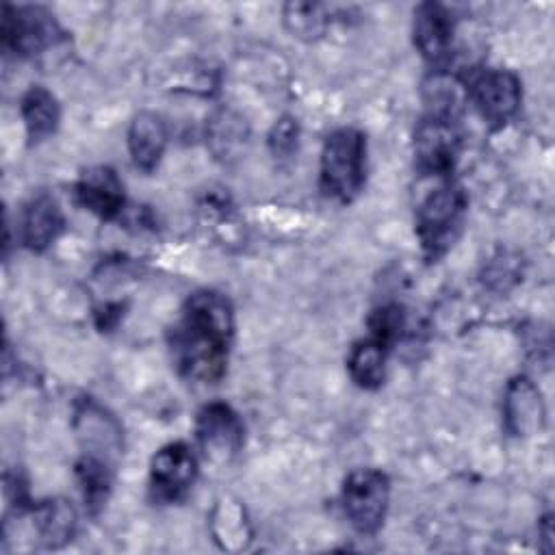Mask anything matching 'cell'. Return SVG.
Instances as JSON below:
<instances>
[{"instance_id": "cell-1", "label": "cell", "mask_w": 555, "mask_h": 555, "mask_svg": "<svg viewBox=\"0 0 555 555\" xmlns=\"http://www.w3.org/2000/svg\"><path fill=\"white\" fill-rule=\"evenodd\" d=\"M234 338V308L217 291L193 293L169 332V353L178 373L191 382L223 377Z\"/></svg>"}, {"instance_id": "cell-2", "label": "cell", "mask_w": 555, "mask_h": 555, "mask_svg": "<svg viewBox=\"0 0 555 555\" xmlns=\"http://www.w3.org/2000/svg\"><path fill=\"white\" fill-rule=\"evenodd\" d=\"M366 139L358 128L343 126L327 134L321 150L319 186L325 197L349 204L364 186Z\"/></svg>"}, {"instance_id": "cell-3", "label": "cell", "mask_w": 555, "mask_h": 555, "mask_svg": "<svg viewBox=\"0 0 555 555\" xmlns=\"http://www.w3.org/2000/svg\"><path fill=\"white\" fill-rule=\"evenodd\" d=\"M466 206L464 189L451 180L438 184L421 199L416 208V236L429 260L440 258L455 243Z\"/></svg>"}, {"instance_id": "cell-4", "label": "cell", "mask_w": 555, "mask_h": 555, "mask_svg": "<svg viewBox=\"0 0 555 555\" xmlns=\"http://www.w3.org/2000/svg\"><path fill=\"white\" fill-rule=\"evenodd\" d=\"M65 39L63 28L43 7L7 4L2 13V48L22 59H33Z\"/></svg>"}, {"instance_id": "cell-5", "label": "cell", "mask_w": 555, "mask_h": 555, "mask_svg": "<svg viewBox=\"0 0 555 555\" xmlns=\"http://www.w3.org/2000/svg\"><path fill=\"white\" fill-rule=\"evenodd\" d=\"M340 501L351 527L362 535H371L384 525L390 481L377 468H356L343 481Z\"/></svg>"}, {"instance_id": "cell-6", "label": "cell", "mask_w": 555, "mask_h": 555, "mask_svg": "<svg viewBox=\"0 0 555 555\" xmlns=\"http://www.w3.org/2000/svg\"><path fill=\"white\" fill-rule=\"evenodd\" d=\"M462 134L457 119L425 115L414 130V160L425 176H449L457 163Z\"/></svg>"}, {"instance_id": "cell-7", "label": "cell", "mask_w": 555, "mask_h": 555, "mask_svg": "<svg viewBox=\"0 0 555 555\" xmlns=\"http://www.w3.org/2000/svg\"><path fill=\"white\" fill-rule=\"evenodd\" d=\"M195 438L204 457L217 466L230 464L243 449L245 429L238 414L223 401L206 403L195 418Z\"/></svg>"}, {"instance_id": "cell-8", "label": "cell", "mask_w": 555, "mask_h": 555, "mask_svg": "<svg viewBox=\"0 0 555 555\" xmlns=\"http://www.w3.org/2000/svg\"><path fill=\"white\" fill-rule=\"evenodd\" d=\"M197 457L184 442H169L158 449L150 464V488L156 501L178 503L193 488Z\"/></svg>"}, {"instance_id": "cell-9", "label": "cell", "mask_w": 555, "mask_h": 555, "mask_svg": "<svg viewBox=\"0 0 555 555\" xmlns=\"http://www.w3.org/2000/svg\"><path fill=\"white\" fill-rule=\"evenodd\" d=\"M468 98L490 128H503L520 106V80L509 69H486L470 82Z\"/></svg>"}, {"instance_id": "cell-10", "label": "cell", "mask_w": 555, "mask_h": 555, "mask_svg": "<svg viewBox=\"0 0 555 555\" xmlns=\"http://www.w3.org/2000/svg\"><path fill=\"white\" fill-rule=\"evenodd\" d=\"M76 204L87 208L89 212L98 215L100 219H117L126 208L124 184L115 169L106 165L89 167L80 173L78 182L74 184Z\"/></svg>"}, {"instance_id": "cell-11", "label": "cell", "mask_w": 555, "mask_h": 555, "mask_svg": "<svg viewBox=\"0 0 555 555\" xmlns=\"http://www.w3.org/2000/svg\"><path fill=\"white\" fill-rule=\"evenodd\" d=\"M455 22L447 7L438 2H425L414 9V46L421 56L434 65H440L449 59L453 46Z\"/></svg>"}, {"instance_id": "cell-12", "label": "cell", "mask_w": 555, "mask_h": 555, "mask_svg": "<svg viewBox=\"0 0 555 555\" xmlns=\"http://www.w3.org/2000/svg\"><path fill=\"white\" fill-rule=\"evenodd\" d=\"M505 425L514 436H531L544 425V401L535 384L527 377H514L503 401Z\"/></svg>"}, {"instance_id": "cell-13", "label": "cell", "mask_w": 555, "mask_h": 555, "mask_svg": "<svg viewBox=\"0 0 555 555\" xmlns=\"http://www.w3.org/2000/svg\"><path fill=\"white\" fill-rule=\"evenodd\" d=\"M76 431L78 438L87 444L89 455L108 460V455H115L119 451L121 429L117 421L91 399L80 401L76 410Z\"/></svg>"}, {"instance_id": "cell-14", "label": "cell", "mask_w": 555, "mask_h": 555, "mask_svg": "<svg viewBox=\"0 0 555 555\" xmlns=\"http://www.w3.org/2000/svg\"><path fill=\"white\" fill-rule=\"evenodd\" d=\"M167 147V124L152 111H141L128 128V150L134 167L150 173L158 167Z\"/></svg>"}, {"instance_id": "cell-15", "label": "cell", "mask_w": 555, "mask_h": 555, "mask_svg": "<svg viewBox=\"0 0 555 555\" xmlns=\"http://www.w3.org/2000/svg\"><path fill=\"white\" fill-rule=\"evenodd\" d=\"M65 217L56 199L48 193H39L26 204L22 217V243L33 251H46L63 232Z\"/></svg>"}, {"instance_id": "cell-16", "label": "cell", "mask_w": 555, "mask_h": 555, "mask_svg": "<svg viewBox=\"0 0 555 555\" xmlns=\"http://www.w3.org/2000/svg\"><path fill=\"white\" fill-rule=\"evenodd\" d=\"M247 143H249V128L238 113L230 108H221L212 113V117L206 124V145L217 160L221 163L238 160L245 154Z\"/></svg>"}, {"instance_id": "cell-17", "label": "cell", "mask_w": 555, "mask_h": 555, "mask_svg": "<svg viewBox=\"0 0 555 555\" xmlns=\"http://www.w3.org/2000/svg\"><path fill=\"white\" fill-rule=\"evenodd\" d=\"M33 527L46 548H61L74 538L78 516L69 501L48 499L33 507Z\"/></svg>"}, {"instance_id": "cell-18", "label": "cell", "mask_w": 555, "mask_h": 555, "mask_svg": "<svg viewBox=\"0 0 555 555\" xmlns=\"http://www.w3.org/2000/svg\"><path fill=\"white\" fill-rule=\"evenodd\" d=\"M20 111H22V119H24L30 141L39 143L56 132L59 121H61V106L48 89H43L39 85L30 87L22 95Z\"/></svg>"}, {"instance_id": "cell-19", "label": "cell", "mask_w": 555, "mask_h": 555, "mask_svg": "<svg viewBox=\"0 0 555 555\" xmlns=\"http://www.w3.org/2000/svg\"><path fill=\"white\" fill-rule=\"evenodd\" d=\"M388 349L382 340L369 336L364 340H358L347 358V371L351 379L364 388V390H375L384 384L386 377V356Z\"/></svg>"}, {"instance_id": "cell-20", "label": "cell", "mask_w": 555, "mask_h": 555, "mask_svg": "<svg viewBox=\"0 0 555 555\" xmlns=\"http://www.w3.org/2000/svg\"><path fill=\"white\" fill-rule=\"evenodd\" d=\"M76 479H78L87 509L91 514H98L111 494V486H113L111 462L98 455L85 453L76 464Z\"/></svg>"}, {"instance_id": "cell-21", "label": "cell", "mask_w": 555, "mask_h": 555, "mask_svg": "<svg viewBox=\"0 0 555 555\" xmlns=\"http://www.w3.org/2000/svg\"><path fill=\"white\" fill-rule=\"evenodd\" d=\"M466 85L444 72H436L427 82H425V102L429 113L427 115H438V117H449L457 119L464 102L468 100V89Z\"/></svg>"}, {"instance_id": "cell-22", "label": "cell", "mask_w": 555, "mask_h": 555, "mask_svg": "<svg viewBox=\"0 0 555 555\" xmlns=\"http://www.w3.org/2000/svg\"><path fill=\"white\" fill-rule=\"evenodd\" d=\"M284 22L297 37H319L327 26V13L323 4L310 2H291L284 7Z\"/></svg>"}, {"instance_id": "cell-23", "label": "cell", "mask_w": 555, "mask_h": 555, "mask_svg": "<svg viewBox=\"0 0 555 555\" xmlns=\"http://www.w3.org/2000/svg\"><path fill=\"white\" fill-rule=\"evenodd\" d=\"M405 327H408V317H405L403 306H399V304H384V306L375 308L369 317L371 336L382 340L386 347L397 343L403 336Z\"/></svg>"}, {"instance_id": "cell-24", "label": "cell", "mask_w": 555, "mask_h": 555, "mask_svg": "<svg viewBox=\"0 0 555 555\" xmlns=\"http://www.w3.org/2000/svg\"><path fill=\"white\" fill-rule=\"evenodd\" d=\"M297 137H299V126L293 117L284 115L271 130L269 134V145L271 152L280 158H288L293 156V152H297Z\"/></svg>"}]
</instances>
